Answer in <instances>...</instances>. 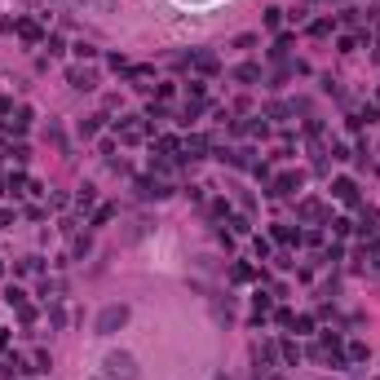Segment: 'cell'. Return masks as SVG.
<instances>
[{
	"mask_svg": "<svg viewBox=\"0 0 380 380\" xmlns=\"http://www.w3.org/2000/svg\"><path fill=\"white\" fill-rule=\"evenodd\" d=\"M71 84H76V88H93V76H84V71H71Z\"/></svg>",
	"mask_w": 380,
	"mask_h": 380,
	"instance_id": "cell-1",
	"label": "cell"
}]
</instances>
